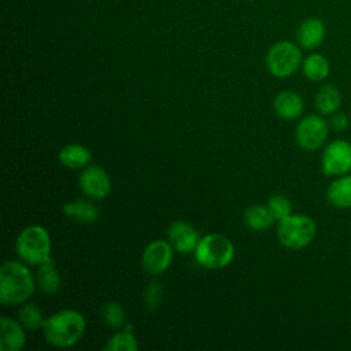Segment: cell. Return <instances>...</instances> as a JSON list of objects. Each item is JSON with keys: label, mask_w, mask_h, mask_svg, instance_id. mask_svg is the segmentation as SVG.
Listing matches in <instances>:
<instances>
[{"label": "cell", "mask_w": 351, "mask_h": 351, "mask_svg": "<svg viewBox=\"0 0 351 351\" xmlns=\"http://www.w3.org/2000/svg\"><path fill=\"white\" fill-rule=\"evenodd\" d=\"M43 333L47 343L53 347H71L85 333V318L75 310H60L45 319Z\"/></svg>", "instance_id": "6da1fadb"}, {"label": "cell", "mask_w": 351, "mask_h": 351, "mask_svg": "<svg viewBox=\"0 0 351 351\" xmlns=\"http://www.w3.org/2000/svg\"><path fill=\"white\" fill-rule=\"evenodd\" d=\"M34 292V280L29 269L8 261L0 269V302L3 304H21Z\"/></svg>", "instance_id": "7a4b0ae2"}, {"label": "cell", "mask_w": 351, "mask_h": 351, "mask_svg": "<svg viewBox=\"0 0 351 351\" xmlns=\"http://www.w3.org/2000/svg\"><path fill=\"white\" fill-rule=\"evenodd\" d=\"M18 256L27 265H41L51 258V239L45 228L30 225L16 237Z\"/></svg>", "instance_id": "3957f363"}, {"label": "cell", "mask_w": 351, "mask_h": 351, "mask_svg": "<svg viewBox=\"0 0 351 351\" xmlns=\"http://www.w3.org/2000/svg\"><path fill=\"white\" fill-rule=\"evenodd\" d=\"M317 234V225L313 218L304 214H291L278 221L277 237L281 245L289 250H302L313 243Z\"/></svg>", "instance_id": "277c9868"}, {"label": "cell", "mask_w": 351, "mask_h": 351, "mask_svg": "<svg viewBox=\"0 0 351 351\" xmlns=\"http://www.w3.org/2000/svg\"><path fill=\"white\" fill-rule=\"evenodd\" d=\"M195 258L203 267L222 269L233 261L234 247L228 237L219 233H211L200 239L195 250Z\"/></svg>", "instance_id": "5b68a950"}, {"label": "cell", "mask_w": 351, "mask_h": 351, "mask_svg": "<svg viewBox=\"0 0 351 351\" xmlns=\"http://www.w3.org/2000/svg\"><path fill=\"white\" fill-rule=\"evenodd\" d=\"M302 52L291 41H278L270 47L266 55V64L271 75L285 78L298 71L302 66Z\"/></svg>", "instance_id": "8992f818"}, {"label": "cell", "mask_w": 351, "mask_h": 351, "mask_svg": "<svg viewBox=\"0 0 351 351\" xmlns=\"http://www.w3.org/2000/svg\"><path fill=\"white\" fill-rule=\"evenodd\" d=\"M329 129V123L322 117L307 115L296 126V141L303 149L315 151L326 141Z\"/></svg>", "instance_id": "52a82bcc"}, {"label": "cell", "mask_w": 351, "mask_h": 351, "mask_svg": "<svg viewBox=\"0 0 351 351\" xmlns=\"http://www.w3.org/2000/svg\"><path fill=\"white\" fill-rule=\"evenodd\" d=\"M322 173L325 176H343L351 171V143L347 140L330 141L322 154Z\"/></svg>", "instance_id": "ba28073f"}, {"label": "cell", "mask_w": 351, "mask_h": 351, "mask_svg": "<svg viewBox=\"0 0 351 351\" xmlns=\"http://www.w3.org/2000/svg\"><path fill=\"white\" fill-rule=\"evenodd\" d=\"M173 261V245L163 240L152 241L143 252V267L147 273L156 276L169 269Z\"/></svg>", "instance_id": "9c48e42d"}, {"label": "cell", "mask_w": 351, "mask_h": 351, "mask_svg": "<svg viewBox=\"0 0 351 351\" xmlns=\"http://www.w3.org/2000/svg\"><path fill=\"white\" fill-rule=\"evenodd\" d=\"M80 186L84 195L95 200H103L111 191V180L100 166H89L80 176Z\"/></svg>", "instance_id": "30bf717a"}, {"label": "cell", "mask_w": 351, "mask_h": 351, "mask_svg": "<svg viewBox=\"0 0 351 351\" xmlns=\"http://www.w3.org/2000/svg\"><path fill=\"white\" fill-rule=\"evenodd\" d=\"M169 239L173 248L181 254L195 251L200 241L195 228L184 221H176L170 225Z\"/></svg>", "instance_id": "8fae6325"}, {"label": "cell", "mask_w": 351, "mask_h": 351, "mask_svg": "<svg viewBox=\"0 0 351 351\" xmlns=\"http://www.w3.org/2000/svg\"><path fill=\"white\" fill-rule=\"evenodd\" d=\"M325 34H326L325 23L319 18H314V16L304 19L299 25L296 32L299 44L306 49H313L319 47L325 40Z\"/></svg>", "instance_id": "7c38bea8"}, {"label": "cell", "mask_w": 351, "mask_h": 351, "mask_svg": "<svg viewBox=\"0 0 351 351\" xmlns=\"http://www.w3.org/2000/svg\"><path fill=\"white\" fill-rule=\"evenodd\" d=\"M22 324L12 318L3 317L0 321V350L1 351H19L25 346V332Z\"/></svg>", "instance_id": "4fadbf2b"}, {"label": "cell", "mask_w": 351, "mask_h": 351, "mask_svg": "<svg viewBox=\"0 0 351 351\" xmlns=\"http://www.w3.org/2000/svg\"><path fill=\"white\" fill-rule=\"evenodd\" d=\"M273 107L280 118L285 121H292L302 115L304 101L299 93L293 90H284L276 96Z\"/></svg>", "instance_id": "5bb4252c"}, {"label": "cell", "mask_w": 351, "mask_h": 351, "mask_svg": "<svg viewBox=\"0 0 351 351\" xmlns=\"http://www.w3.org/2000/svg\"><path fill=\"white\" fill-rule=\"evenodd\" d=\"M326 199L335 208H350L351 207V174L339 176L330 182L326 191Z\"/></svg>", "instance_id": "9a60e30c"}, {"label": "cell", "mask_w": 351, "mask_h": 351, "mask_svg": "<svg viewBox=\"0 0 351 351\" xmlns=\"http://www.w3.org/2000/svg\"><path fill=\"white\" fill-rule=\"evenodd\" d=\"M90 159V151L81 144H69L59 151V162L69 169H82Z\"/></svg>", "instance_id": "2e32d148"}, {"label": "cell", "mask_w": 351, "mask_h": 351, "mask_svg": "<svg viewBox=\"0 0 351 351\" xmlns=\"http://www.w3.org/2000/svg\"><path fill=\"white\" fill-rule=\"evenodd\" d=\"M60 284H62V278L53 259L49 258L47 262L38 265L37 285L43 292L56 293L60 288Z\"/></svg>", "instance_id": "e0dca14e"}, {"label": "cell", "mask_w": 351, "mask_h": 351, "mask_svg": "<svg viewBox=\"0 0 351 351\" xmlns=\"http://www.w3.org/2000/svg\"><path fill=\"white\" fill-rule=\"evenodd\" d=\"M63 213L80 223H93L99 217L96 206L88 200H75L63 206Z\"/></svg>", "instance_id": "ac0fdd59"}, {"label": "cell", "mask_w": 351, "mask_h": 351, "mask_svg": "<svg viewBox=\"0 0 351 351\" xmlns=\"http://www.w3.org/2000/svg\"><path fill=\"white\" fill-rule=\"evenodd\" d=\"M302 70L307 80L318 82V81H324L329 75L330 66L328 59L324 55L311 53L303 60Z\"/></svg>", "instance_id": "d6986e66"}, {"label": "cell", "mask_w": 351, "mask_h": 351, "mask_svg": "<svg viewBox=\"0 0 351 351\" xmlns=\"http://www.w3.org/2000/svg\"><path fill=\"white\" fill-rule=\"evenodd\" d=\"M341 104V95L333 85H324L315 95V106L324 115L335 114Z\"/></svg>", "instance_id": "ffe728a7"}, {"label": "cell", "mask_w": 351, "mask_h": 351, "mask_svg": "<svg viewBox=\"0 0 351 351\" xmlns=\"http://www.w3.org/2000/svg\"><path fill=\"white\" fill-rule=\"evenodd\" d=\"M244 221H245V223L250 229L261 232V230L269 229L276 219L273 218L267 206L255 204V206H251L245 210Z\"/></svg>", "instance_id": "44dd1931"}, {"label": "cell", "mask_w": 351, "mask_h": 351, "mask_svg": "<svg viewBox=\"0 0 351 351\" xmlns=\"http://www.w3.org/2000/svg\"><path fill=\"white\" fill-rule=\"evenodd\" d=\"M137 340L133 335V326L129 324L123 328L122 332L115 333L107 340L104 350L108 351H136L137 350Z\"/></svg>", "instance_id": "7402d4cb"}, {"label": "cell", "mask_w": 351, "mask_h": 351, "mask_svg": "<svg viewBox=\"0 0 351 351\" xmlns=\"http://www.w3.org/2000/svg\"><path fill=\"white\" fill-rule=\"evenodd\" d=\"M18 317H19V322L27 330L43 329V325L45 322L41 310L36 304H33V303L23 304L19 308V311H18Z\"/></svg>", "instance_id": "603a6c76"}, {"label": "cell", "mask_w": 351, "mask_h": 351, "mask_svg": "<svg viewBox=\"0 0 351 351\" xmlns=\"http://www.w3.org/2000/svg\"><path fill=\"white\" fill-rule=\"evenodd\" d=\"M101 317H103L104 324L110 328L118 329V328H122L125 325V318H126L125 310L117 302L106 303L103 306V310H101Z\"/></svg>", "instance_id": "cb8c5ba5"}, {"label": "cell", "mask_w": 351, "mask_h": 351, "mask_svg": "<svg viewBox=\"0 0 351 351\" xmlns=\"http://www.w3.org/2000/svg\"><path fill=\"white\" fill-rule=\"evenodd\" d=\"M266 206L276 221H281L292 214V203L282 195L271 196Z\"/></svg>", "instance_id": "d4e9b609"}, {"label": "cell", "mask_w": 351, "mask_h": 351, "mask_svg": "<svg viewBox=\"0 0 351 351\" xmlns=\"http://www.w3.org/2000/svg\"><path fill=\"white\" fill-rule=\"evenodd\" d=\"M143 300L144 304L147 307V310L154 311L158 308L159 303L162 302V287L159 282H151L143 295Z\"/></svg>", "instance_id": "484cf974"}, {"label": "cell", "mask_w": 351, "mask_h": 351, "mask_svg": "<svg viewBox=\"0 0 351 351\" xmlns=\"http://www.w3.org/2000/svg\"><path fill=\"white\" fill-rule=\"evenodd\" d=\"M329 128L332 129V130H335V132H343V130H346L347 129V126H348V123H350V119H348V117L346 115V114H343V112H335V114H332V117H330V119H329Z\"/></svg>", "instance_id": "4316f807"}]
</instances>
